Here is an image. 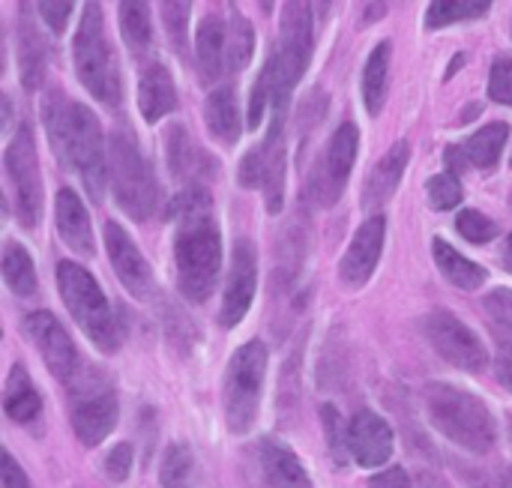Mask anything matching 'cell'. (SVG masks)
I'll use <instances>...</instances> for the list:
<instances>
[{
  "mask_svg": "<svg viewBox=\"0 0 512 488\" xmlns=\"http://www.w3.org/2000/svg\"><path fill=\"white\" fill-rule=\"evenodd\" d=\"M168 219H174V267L177 288L189 303H204L222 270V234L213 219V201L204 186L183 189L171 207Z\"/></svg>",
  "mask_w": 512,
  "mask_h": 488,
  "instance_id": "cell-1",
  "label": "cell"
},
{
  "mask_svg": "<svg viewBox=\"0 0 512 488\" xmlns=\"http://www.w3.org/2000/svg\"><path fill=\"white\" fill-rule=\"evenodd\" d=\"M42 120L57 156L75 168L87 195L102 201L108 183V153L96 114L81 102H66L63 93H51L42 102Z\"/></svg>",
  "mask_w": 512,
  "mask_h": 488,
  "instance_id": "cell-2",
  "label": "cell"
},
{
  "mask_svg": "<svg viewBox=\"0 0 512 488\" xmlns=\"http://www.w3.org/2000/svg\"><path fill=\"white\" fill-rule=\"evenodd\" d=\"M426 414L429 423L456 447L468 453H489L498 441V423L489 405L453 384H429L426 387Z\"/></svg>",
  "mask_w": 512,
  "mask_h": 488,
  "instance_id": "cell-3",
  "label": "cell"
},
{
  "mask_svg": "<svg viewBox=\"0 0 512 488\" xmlns=\"http://www.w3.org/2000/svg\"><path fill=\"white\" fill-rule=\"evenodd\" d=\"M57 288H60L66 309L72 312L75 324L81 327V333L99 351L114 354L120 345V330H117L111 303H108L105 291L99 288V282L93 279V273L75 261H60L57 264Z\"/></svg>",
  "mask_w": 512,
  "mask_h": 488,
  "instance_id": "cell-4",
  "label": "cell"
},
{
  "mask_svg": "<svg viewBox=\"0 0 512 488\" xmlns=\"http://www.w3.org/2000/svg\"><path fill=\"white\" fill-rule=\"evenodd\" d=\"M108 183L114 189V201L129 219H150V213L156 210L159 186L129 129H117L108 141Z\"/></svg>",
  "mask_w": 512,
  "mask_h": 488,
  "instance_id": "cell-5",
  "label": "cell"
},
{
  "mask_svg": "<svg viewBox=\"0 0 512 488\" xmlns=\"http://www.w3.org/2000/svg\"><path fill=\"white\" fill-rule=\"evenodd\" d=\"M72 60H75L78 81L90 90V96H96L105 105L120 102V96H123L120 72L114 66V54H111L108 36H105L99 3L84 6L81 24L75 30V39H72Z\"/></svg>",
  "mask_w": 512,
  "mask_h": 488,
  "instance_id": "cell-6",
  "label": "cell"
},
{
  "mask_svg": "<svg viewBox=\"0 0 512 488\" xmlns=\"http://www.w3.org/2000/svg\"><path fill=\"white\" fill-rule=\"evenodd\" d=\"M267 345L252 339L243 348H237L228 360L225 369V387H222V399H225V420L228 429L234 435H246L252 432L258 411H261V393H264V378H267Z\"/></svg>",
  "mask_w": 512,
  "mask_h": 488,
  "instance_id": "cell-7",
  "label": "cell"
},
{
  "mask_svg": "<svg viewBox=\"0 0 512 488\" xmlns=\"http://www.w3.org/2000/svg\"><path fill=\"white\" fill-rule=\"evenodd\" d=\"M315 36H312V6L306 3H288L282 12V30H279V48L273 54L276 66V102L273 114H285L288 99L294 87L300 84L309 60H312Z\"/></svg>",
  "mask_w": 512,
  "mask_h": 488,
  "instance_id": "cell-8",
  "label": "cell"
},
{
  "mask_svg": "<svg viewBox=\"0 0 512 488\" xmlns=\"http://www.w3.org/2000/svg\"><path fill=\"white\" fill-rule=\"evenodd\" d=\"M69 420L84 447H99L117 423V396L99 369H87L69 384Z\"/></svg>",
  "mask_w": 512,
  "mask_h": 488,
  "instance_id": "cell-9",
  "label": "cell"
},
{
  "mask_svg": "<svg viewBox=\"0 0 512 488\" xmlns=\"http://www.w3.org/2000/svg\"><path fill=\"white\" fill-rule=\"evenodd\" d=\"M6 177H9V192L15 201L18 222L24 228H36L42 216V177H39V156H36V141L27 123L15 129V135L6 144L3 153Z\"/></svg>",
  "mask_w": 512,
  "mask_h": 488,
  "instance_id": "cell-10",
  "label": "cell"
},
{
  "mask_svg": "<svg viewBox=\"0 0 512 488\" xmlns=\"http://www.w3.org/2000/svg\"><path fill=\"white\" fill-rule=\"evenodd\" d=\"M282 123H285V114H273L270 132L264 135V141L255 150H249L243 156L240 171H237V180L246 189H261L264 192L270 213H279L282 210V198H285V168H288V159H285Z\"/></svg>",
  "mask_w": 512,
  "mask_h": 488,
  "instance_id": "cell-11",
  "label": "cell"
},
{
  "mask_svg": "<svg viewBox=\"0 0 512 488\" xmlns=\"http://www.w3.org/2000/svg\"><path fill=\"white\" fill-rule=\"evenodd\" d=\"M423 333L432 342V348L456 369L480 372L489 363V351L480 342V336L453 312H432L423 318Z\"/></svg>",
  "mask_w": 512,
  "mask_h": 488,
  "instance_id": "cell-12",
  "label": "cell"
},
{
  "mask_svg": "<svg viewBox=\"0 0 512 488\" xmlns=\"http://www.w3.org/2000/svg\"><path fill=\"white\" fill-rule=\"evenodd\" d=\"M24 333L30 336V342L36 345L42 363L48 366V372L57 381L72 384L84 372V363H81V354H78L75 342L69 339V333L63 330V324L51 312L27 315L24 318Z\"/></svg>",
  "mask_w": 512,
  "mask_h": 488,
  "instance_id": "cell-13",
  "label": "cell"
},
{
  "mask_svg": "<svg viewBox=\"0 0 512 488\" xmlns=\"http://www.w3.org/2000/svg\"><path fill=\"white\" fill-rule=\"evenodd\" d=\"M258 291V255L255 246L249 240H237L234 252H231V270L225 279V294H222V306H219V324L225 330L237 327L255 300Z\"/></svg>",
  "mask_w": 512,
  "mask_h": 488,
  "instance_id": "cell-14",
  "label": "cell"
},
{
  "mask_svg": "<svg viewBox=\"0 0 512 488\" xmlns=\"http://www.w3.org/2000/svg\"><path fill=\"white\" fill-rule=\"evenodd\" d=\"M357 150H360V132L354 123H342L336 129V135L330 138L324 156H321V165L315 171V195L321 204H333L342 198L345 192V183L354 171V159H357Z\"/></svg>",
  "mask_w": 512,
  "mask_h": 488,
  "instance_id": "cell-15",
  "label": "cell"
},
{
  "mask_svg": "<svg viewBox=\"0 0 512 488\" xmlns=\"http://www.w3.org/2000/svg\"><path fill=\"white\" fill-rule=\"evenodd\" d=\"M105 249H108V261H111V270L117 273L120 285L135 300H147L153 294V270L144 261V255L138 252L135 240L117 222L105 225Z\"/></svg>",
  "mask_w": 512,
  "mask_h": 488,
  "instance_id": "cell-16",
  "label": "cell"
},
{
  "mask_svg": "<svg viewBox=\"0 0 512 488\" xmlns=\"http://www.w3.org/2000/svg\"><path fill=\"white\" fill-rule=\"evenodd\" d=\"M384 240H387V219L384 216H372L360 225V231L354 234L345 258H342V267H339V276L348 288H363L378 261H381V252H384Z\"/></svg>",
  "mask_w": 512,
  "mask_h": 488,
  "instance_id": "cell-17",
  "label": "cell"
},
{
  "mask_svg": "<svg viewBox=\"0 0 512 488\" xmlns=\"http://www.w3.org/2000/svg\"><path fill=\"white\" fill-rule=\"evenodd\" d=\"M348 450L360 468H384L393 456V429L375 411L363 408L348 426Z\"/></svg>",
  "mask_w": 512,
  "mask_h": 488,
  "instance_id": "cell-18",
  "label": "cell"
},
{
  "mask_svg": "<svg viewBox=\"0 0 512 488\" xmlns=\"http://www.w3.org/2000/svg\"><path fill=\"white\" fill-rule=\"evenodd\" d=\"M54 222H57V234L66 243V249H72L75 255H93V228H90V216L87 207L81 204L78 192L63 186L54 198Z\"/></svg>",
  "mask_w": 512,
  "mask_h": 488,
  "instance_id": "cell-19",
  "label": "cell"
},
{
  "mask_svg": "<svg viewBox=\"0 0 512 488\" xmlns=\"http://www.w3.org/2000/svg\"><path fill=\"white\" fill-rule=\"evenodd\" d=\"M195 63L207 84L228 69V24L222 15H204L195 30Z\"/></svg>",
  "mask_w": 512,
  "mask_h": 488,
  "instance_id": "cell-20",
  "label": "cell"
},
{
  "mask_svg": "<svg viewBox=\"0 0 512 488\" xmlns=\"http://www.w3.org/2000/svg\"><path fill=\"white\" fill-rule=\"evenodd\" d=\"M408 159H411V144L408 141H396L387 150V156L372 168V174L366 180V189H363V207L366 210H378V207H384L393 198V192L399 189L402 174L408 168Z\"/></svg>",
  "mask_w": 512,
  "mask_h": 488,
  "instance_id": "cell-21",
  "label": "cell"
},
{
  "mask_svg": "<svg viewBox=\"0 0 512 488\" xmlns=\"http://www.w3.org/2000/svg\"><path fill=\"white\" fill-rule=\"evenodd\" d=\"M138 108H141V117L147 123H156V120H162L165 114H171L177 108V87H174L171 72L162 63H150L141 72V81H138Z\"/></svg>",
  "mask_w": 512,
  "mask_h": 488,
  "instance_id": "cell-22",
  "label": "cell"
},
{
  "mask_svg": "<svg viewBox=\"0 0 512 488\" xmlns=\"http://www.w3.org/2000/svg\"><path fill=\"white\" fill-rule=\"evenodd\" d=\"M258 462L270 488H315L297 453L279 441H264L258 450Z\"/></svg>",
  "mask_w": 512,
  "mask_h": 488,
  "instance_id": "cell-23",
  "label": "cell"
},
{
  "mask_svg": "<svg viewBox=\"0 0 512 488\" xmlns=\"http://www.w3.org/2000/svg\"><path fill=\"white\" fill-rule=\"evenodd\" d=\"M204 123H207V132L219 144H225V147L237 144V138H240V108H237V96H234V90L228 84L216 87L207 96V102H204Z\"/></svg>",
  "mask_w": 512,
  "mask_h": 488,
  "instance_id": "cell-24",
  "label": "cell"
},
{
  "mask_svg": "<svg viewBox=\"0 0 512 488\" xmlns=\"http://www.w3.org/2000/svg\"><path fill=\"white\" fill-rule=\"evenodd\" d=\"M3 411L9 420L15 423H33L42 411V399L39 390L33 387L30 375L24 366H12L6 387H3Z\"/></svg>",
  "mask_w": 512,
  "mask_h": 488,
  "instance_id": "cell-25",
  "label": "cell"
},
{
  "mask_svg": "<svg viewBox=\"0 0 512 488\" xmlns=\"http://www.w3.org/2000/svg\"><path fill=\"white\" fill-rule=\"evenodd\" d=\"M165 153H168V165L174 171V177H192L198 180L201 174L213 171V162L207 153H201L192 138L186 135L183 126H171L168 138H165Z\"/></svg>",
  "mask_w": 512,
  "mask_h": 488,
  "instance_id": "cell-26",
  "label": "cell"
},
{
  "mask_svg": "<svg viewBox=\"0 0 512 488\" xmlns=\"http://www.w3.org/2000/svg\"><path fill=\"white\" fill-rule=\"evenodd\" d=\"M432 255H435L441 273H444L456 288H462V291H477V288L489 279L486 267L468 261L462 252H456V249H453L447 240H441V237L432 240Z\"/></svg>",
  "mask_w": 512,
  "mask_h": 488,
  "instance_id": "cell-27",
  "label": "cell"
},
{
  "mask_svg": "<svg viewBox=\"0 0 512 488\" xmlns=\"http://www.w3.org/2000/svg\"><path fill=\"white\" fill-rule=\"evenodd\" d=\"M390 42H378L363 66V102L372 117L381 114L384 99H387V81H390Z\"/></svg>",
  "mask_w": 512,
  "mask_h": 488,
  "instance_id": "cell-28",
  "label": "cell"
},
{
  "mask_svg": "<svg viewBox=\"0 0 512 488\" xmlns=\"http://www.w3.org/2000/svg\"><path fill=\"white\" fill-rule=\"evenodd\" d=\"M18 60H21L24 87L36 90L42 84V75H45V45H42L39 30L33 27V21L24 12L18 21Z\"/></svg>",
  "mask_w": 512,
  "mask_h": 488,
  "instance_id": "cell-29",
  "label": "cell"
},
{
  "mask_svg": "<svg viewBox=\"0 0 512 488\" xmlns=\"http://www.w3.org/2000/svg\"><path fill=\"white\" fill-rule=\"evenodd\" d=\"M120 15V30H123V42L132 54L144 57L153 48V27H150V9L147 3L138 0H126L117 6Z\"/></svg>",
  "mask_w": 512,
  "mask_h": 488,
  "instance_id": "cell-30",
  "label": "cell"
},
{
  "mask_svg": "<svg viewBox=\"0 0 512 488\" xmlns=\"http://www.w3.org/2000/svg\"><path fill=\"white\" fill-rule=\"evenodd\" d=\"M3 282L18 297H33L36 294V267H33V258L15 240H9L3 246Z\"/></svg>",
  "mask_w": 512,
  "mask_h": 488,
  "instance_id": "cell-31",
  "label": "cell"
},
{
  "mask_svg": "<svg viewBox=\"0 0 512 488\" xmlns=\"http://www.w3.org/2000/svg\"><path fill=\"white\" fill-rule=\"evenodd\" d=\"M510 138V126L507 123H489L483 126L480 132H474L465 144V156L471 165H477L480 171H489L498 165L501 153H504V144Z\"/></svg>",
  "mask_w": 512,
  "mask_h": 488,
  "instance_id": "cell-32",
  "label": "cell"
},
{
  "mask_svg": "<svg viewBox=\"0 0 512 488\" xmlns=\"http://www.w3.org/2000/svg\"><path fill=\"white\" fill-rule=\"evenodd\" d=\"M195 480V459L186 450V444H168L159 468V483L162 488H192Z\"/></svg>",
  "mask_w": 512,
  "mask_h": 488,
  "instance_id": "cell-33",
  "label": "cell"
},
{
  "mask_svg": "<svg viewBox=\"0 0 512 488\" xmlns=\"http://www.w3.org/2000/svg\"><path fill=\"white\" fill-rule=\"evenodd\" d=\"M492 9L489 0H474V3H453V0H435L426 9V27H447L456 21H468V18H483Z\"/></svg>",
  "mask_w": 512,
  "mask_h": 488,
  "instance_id": "cell-34",
  "label": "cell"
},
{
  "mask_svg": "<svg viewBox=\"0 0 512 488\" xmlns=\"http://www.w3.org/2000/svg\"><path fill=\"white\" fill-rule=\"evenodd\" d=\"M252 51H255V30H252L249 18L234 15L228 21V69L231 72L246 69L252 60Z\"/></svg>",
  "mask_w": 512,
  "mask_h": 488,
  "instance_id": "cell-35",
  "label": "cell"
},
{
  "mask_svg": "<svg viewBox=\"0 0 512 488\" xmlns=\"http://www.w3.org/2000/svg\"><path fill=\"white\" fill-rule=\"evenodd\" d=\"M276 102V66L273 57L264 63V69L258 72L255 84H252V99H249V129H258L264 123V111L267 105Z\"/></svg>",
  "mask_w": 512,
  "mask_h": 488,
  "instance_id": "cell-36",
  "label": "cell"
},
{
  "mask_svg": "<svg viewBox=\"0 0 512 488\" xmlns=\"http://www.w3.org/2000/svg\"><path fill=\"white\" fill-rule=\"evenodd\" d=\"M426 192H429L432 207L441 210V213L456 210V207L462 204V198H465V189H462V183H459L456 174H435V177L429 180Z\"/></svg>",
  "mask_w": 512,
  "mask_h": 488,
  "instance_id": "cell-37",
  "label": "cell"
},
{
  "mask_svg": "<svg viewBox=\"0 0 512 488\" xmlns=\"http://www.w3.org/2000/svg\"><path fill=\"white\" fill-rule=\"evenodd\" d=\"M456 231H459L468 243H474V246L492 243V240L498 237V225H495L486 213H480V210H462L459 219H456Z\"/></svg>",
  "mask_w": 512,
  "mask_h": 488,
  "instance_id": "cell-38",
  "label": "cell"
},
{
  "mask_svg": "<svg viewBox=\"0 0 512 488\" xmlns=\"http://www.w3.org/2000/svg\"><path fill=\"white\" fill-rule=\"evenodd\" d=\"M321 420H324V435H327V447H330V456L336 459V465L342 468L351 456L348 450V429L342 426V414L333 408V405H324L321 408Z\"/></svg>",
  "mask_w": 512,
  "mask_h": 488,
  "instance_id": "cell-39",
  "label": "cell"
},
{
  "mask_svg": "<svg viewBox=\"0 0 512 488\" xmlns=\"http://www.w3.org/2000/svg\"><path fill=\"white\" fill-rule=\"evenodd\" d=\"M162 21H165L171 45L183 54L186 39H189V33H186V27H189V3H162Z\"/></svg>",
  "mask_w": 512,
  "mask_h": 488,
  "instance_id": "cell-40",
  "label": "cell"
},
{
  "mask_svg": "<svg viewBox=\"0 0 512 488\" xmlns=\"http://www.w3.org/2000/svg\"><path fill=\"white\" fill-rule=\"evenodd\" d=\"M489 96L501 105H512V54H498L489 72Z\"/></svg>",
  "mask_w": 512,
  "mask_h": 488,
  "instance_id": "cell-41",
  "label": "cell"
},
{
  "mask_svg": "<svg viewBox=\"0 0 512 488\" xmlns=\"http://www.w3.org/2000/svg\"><path fill=\"white\" fill-rule=\"evenodd\" d=\"M129 471H132V447H129V444H117V447L105 456V474H108V480H114V483H126Z\"/></svg>",
  "mask_w": 512,
  "mask_h": 488,
  "instance_id": "cell-42",
  "label": "cell"
},
{
  "mask_svg": "<svg viewBox=\"0 0 512 488\" xmlns=\"http://www.w3.org/2000/svg\"><path fill=\"white\" fill-rule=\"evenodd\" d=\"M486 309L489 315L498 321V327H512V291L510 288H498L486 297Z\"/></svg>",
  "mask_w": 512,
  "mask_h": 488,
  "instance_id": "cell-43",
  "label": "cell"
},
{
  "mask_svg": "<svg viewBox=\"0 0 512 488\" xmlns=\"http://www.w3.org/2000/svg\"><path fill=\"white\" fill-rule=\"evenodd\" d=\"M39 12H42V21L60 36L63 30H66V21H69V15H72V3H39Z\"/></svg>",
  "mask_w": 512,
  "mask_h": 488,
  "instance_id": "cell-44",
  "label": "cell"
},
{
  "mask_svg": "<svg viewBox=\"0 0 512 488\" xmlns=\"http://www.w3.org/2000/svg\"><path fill=\"white\" fill-rule=\"evenodd\" d=\"M0 488H30L24 471L18 468V462L12 459V453H3V471H0Z\"/></svg>",
  "mask_w": 512,
  "mask_h": 488,
  "instance_id": "cell-45",
  "label": "cell"
},
{
  "mask_svg": "<svg viewBox=\"0 0 512 488\" xmlns=\"http://www.w3.org/2000/svg\"><path fill=\"white\" fill-rule=\"evenodd\" d=\"M369 488H414V486H411V480H408L405 468H390V471H384V474L372 477V480H369Z\"/></svg>",
  "mask_w": 512,
  "mask_h": 488,
  "instance_id": "cell-46",
  "label": "cell"
},
{
  "mask_svg": "<svg viewBox=\"0 0 512 488\" xmlns=\"http://www.w3.org/2000/svg\"><path fill=\"white\" fill-rule=\"evenodd\" d=\"M444 156H447V165H450V171H453V174L459 177V171H462V168L468 165L465 147H447V153H444Z\"/></svg>",
  "mask_w": 512,
  "mask_h": 488,
  "instance_id": "cell-47",
  "label": "cell"
},
{
  "mask_svg": "<svg viewBox=\"0 0 512 488\" xmlns=\"http://www.w3.org/2000/svg\"><path fill=\"white\" fill-rule=\"evenodd\" d=\"M417 488H453L435 471H417Z\"/></svg>",
  "mask_w": 512,
  "mask_h": 488,
  "instance_id": "cell-48",
  "label": "cell"
},
{
  "mask_svg": "<svg viewBox=\"0 0 512 488\" xmlns=\"http://www.w3.org/2000/svg\"><path fill=\"white\" fill-rule=\"evenodd\" d=\"M498 378H501V384L512 393V360H507V357H504L501 366H498Z\"/></svg>",
  "mask_w": 512,
  "mask_h": 488,
  "instance_id": "cell-49",
  "label": "cell"
},
{
  "mask_svg": "<svg viewBox=\"0 0 512 488\" xmlns=\"http://www.w3.org/2000/svg\"><path fill=\"white\" fill-rule=\"evenodd\" d=\"M498 342H501V348H504V357H507V360H512V327L498 330Z\"/></svg>",
  "mask_w": 512,
  "mask_h": 488,
  "instance_id": "cell-50",
  "label": "cell"
},
{
  "mask_svg": "<svg viewBox=\"0 0 512 488\" xmlns=\"http://www.w3.org/2000/svg\"><path fill=\"white\" fill-rule=\"evenodd\" d=\"M363 12H366L363 21H375V18L387 15V3H369V6H363Z\"/></svg>",
  "mask_w": 512,
  "mask_h": 488,
  "instance_id": "cell-51",
  "label": "cell"
},
{
  "mask_svg": "<svg viewBox=\"0 0 512 488\" xmlns=\"http://www.w3.org/2000/svg\"><path fill=\"white\" fill-rule=\"evenodd\" d=\"M501 261H504V267L512 270V234L507 237V243H504V255H501Z\"/></svg>",
  "mask_w": 512,
  "mask_h": 488,
  "instance_id": "cell-52",
  "label": "cell"
},
{
  "mask_svg": "<svg viewBox=\"0 0 512 488\" xmlns=\"http://www.w3.org/2000/svg\"><path fill=\"white\" fill-rule=\"evenodd\" d=\"M462 63H465V54H459V57H453V66H450V75H453L456 69H462Z\"/></svg>",
  "mask_w": 512,
  "mask_h": 488,
  "instance_id": "cell-53",
  "label": "cell"
},
{
  "mask_svg": "<svg viewBox=\"0 0 512 488\" xmlns=\"http://www.w3.org/2000/svg\"><path fill=\"white\" fill-rule=\"evenodd\" d=\"M501 483H504V488H512V468L504 471V480H501Z\"/></svg>",
  "mask_w": 512,
  "mask_h": 488,
  "instance_id": "cell-54",
  "label": "cell"
}]
</instances>
